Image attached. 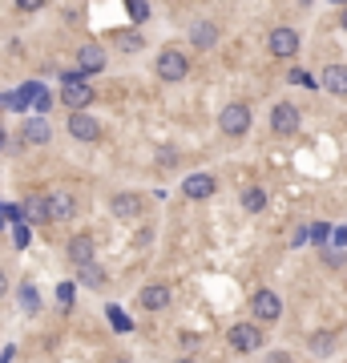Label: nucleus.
Here are the masks:
<instances>
[{"label": "nucleus", "mask_w": 347, "mask_h": 363, "mask_svg": "<svg viewBox=\"0 0 347 363\" xmlns=\"http://www.w3.org/2000/svg\"><path fill=\"white\" fill-rule=\"evenodd\" d=\"M218 130L226 133V137H243L250 130V109L247 105H226L222 114H218Z\"/></svg>", "instance_id": "f257e3e1"}, {"label": "nucleus", "mask_w": 347, "mask_h": 363, "mask_svg": "<svg viewBox=\"0 0 347 363\" xmlns=\"http://www.w3.org/2000/svg\"><path fill=\"white\" fill-rule=\"evenodd\" d=\"M231 347L234 351H259V347H263V327H259V323H234Z\"/></svg>", "instance_id": "f03ea898"}, {"label": "nucleus", "mask_w": 347, "mask_h": 363, "mask_svg": "<svg viewBox=\"0 0 347 363\" xmlns=\"http://www.w3.org/2000/svg\"><path fill=\"white\" fill-rule=\"evenodd\" d=\"M158 77H162V81H182L186 73H190V61H186L182 53H174V49H165L162 57H158Z\"/></svg>", "instance_id": "7ed1b4c3"}, {"label": "nucleus", "mask_w": 347, "mask_h": 363, "mask_svg": "<svg viewBox=\"0 0 347 363\" xmlns=\"http://www.w3.org/2000/svg\"><path fill=\"white\" fill-rule=\"evenodd\" d=\"M250 311H254L259 323H275V319L283 315V299L275 295V291H259V295L250 299Z\"/></svg>", "instance_id": "20e7f679"}, {"label": "nucleus", "mask_w": 347, "mask_h": 363, "mask_svg": "<svg viewBox=\"0 0 347 363\" xmlns=\"http://www.w3.org/2000/svg\"><path fill=\"white\" fill-rule=\"evenodd\" d=\"M45 206H49L53 222H69V218L77 214V198H73L69 190H53L49 198H45Z\"/></svg>", "instance_id": "39448f33"}, {"label": "nucleus", "mask_w": 347, "mask_h": 363, "mask_svg": "<svg viewBox=\"0 0 347 363\" xmlns=\"http://www.w3.org/2000/svg\"><path fill=\"white\" fill-rule=\"evenodd\" d=\"M69 133H73V142H97L101 125H97V117H89V114H69Z\"/></svg>", "instance_id": "423d86ee"}, {"label": "nucleus", "mask_w": 347, "mask_h": 363, "mask_svg": "<svg viewBox=\"0 0 347 363\" xmlns=\"http://www.w3.org/2000/svg\"><path fill=\"white\" fill-rule=\"evenodd\" d=\"M271 130L275 133H295L299 130V109L291 101H279V105L271 109Z\"/></svg>", "instance_id": "0eeeda50"}, {"label": "nucleus", "mask_w": 347, "mask_h": 363, "mask_svg": "<svg viewBox=\"0 0 347 363\" xmlns=\"http://www.w3.org/2000/svg\"><path fill=\"white\" fill-rule=\"evenodd\" d=\"M266 45H271V57H295L299 53V33L295 29H275Z\"/></svg>", "instance_id": "6e6552de"}, {"label": "nucleus", "mask_w": 347, "mask_h": 363, "mask_svg": "<svg viewBox=\"0 0 347 363\" xmlns=\"http://www.w3.org/2000/svg\"><path fill=\"white\" fill-rule=\"evenodd\" d=\"M137 303H142L146 311H165V307H170V287H165V282H149V287H142Z\"/></svg>", "instance_id": "1a4fd4ad"}, {"label": "nucleus", "mask_w": 347, "mask_h": 363, "mask_svg": "<svg viewBox=\"0 0 347 363\" xmlns=\"http://www.w3.org/2000/svg\"><path fill=\"white\" fill-rule=\"evenodd\" d=\"M61 101H65V109H73V114H81L85 105L93 101V89L85 81H73V85H65V93H61Z\"/></svg>", "instance_id": "9d476101"}, {"label": "nucleus", "mask_w": 347, "mask_h": 363, "mask_svg": "<svg viewBox=\"0 0 347 363\" xmlns=\"http://www.w3.org/2000/svg\"><path fill=\"white\" fill-rule=\"evenodd\" d=\"M182 194L194 198V202L210 198V194H215V178H210V174H190V178L182 182Z\"/></svg>", "instance_id": "9b49d317"}, {"label": "nucleus", "mask_w": 347, "mask_h": 363, "mask_svg": "<svg viewBox=\"0 0 347 363\" xmlns=\"http://www.w3.org/2000/svg\"><path fill=\"white\" fill-rule=\"evenodd\" d=\"M20 142H25V146H45V142H49V121H45V117L25 121V125H20Z\"/></svg>", "instance_id": "f8f14e48"}, {"label": "nucleus", "mask_w": 347, "mask_h": 363, "mask_svg": "<svg viewBox=\"0 0 347 363\" xmlns=\"http://www.w3.org/2000/svg\"><path fill=\"white\" fill-rule=\"evenodd\" d=\"M69 263H73V266H89V263H93V238H89V234H77V238L69 242Z\"/></svg>", "instance_id": "ddd939ff"}, {"label": "nucleus", "mask_w": 347, "mask_h": 363, "mask_svg": "<svg viewBox=\"0 0 347 363\" xmlns=\"http://www.w3.org/2000/svg\"><path fill=\"white\" fill-rule=\"evenodd\" d=\"M101 65H105V49H101V45H85L81 57H77V73L89 77V73H97Z\"/></svg>", "instance_id": "4468645a"}, {"label": "nucleus", "mask_w": 347, "mask_h": 363, "mask_svg": "<svg viewBox=\"0 0 347 363\" xmlns=\"http://www.w3.org/2000/svg\"><path fill=\"white\" fill-rule=\"evenodd\" d=\"M109 210H114L117 218H137L142 214V198H137V194H117V198L109 202Z\"/></svg>", "instance_id": "2eb2a0df"}, {"label": "nucleus", "mask_w": 347, "mask_h": 363, "mask_svg": "<svg viewBox=\"0 0 347 363\" xmlns=\"http://www.w3.org/2000/svg\"><path fill=\"white\" fill-rule=\"evenodd\" d=\"M109 41H114L121 53H137L142 45H146V41H142V33H133V29H114V33H109Z\"/></svg>", "instance_id": "dca6fc26"}, {"label": "nucleus", "mask_w": 347, "mask_h": 363, "mask_svg": "<svg viewBox=\"0 0 347 363\" xmlns=\"http://www.w3.org/2000/svg\"><path fill=\"white\" fill-rule=\"evenodd\" d=\"M323 85H327V93H339V97H343L347 93V65H331L327 73H323Z\"/></svg>", "instance_id": "f3484780"}, {"label": "nucleus", "mask_w": 347, "mask_h": 363, "mask_svg": "<svg viewBox=\"0 0 347 363\" xmlns=\"http://www.w3.org/2000/svg\"><path fill=\"white\" fill-rule=\"evenodd\" d=\"M190 41L198 45V49H210L218 41V25H194V33H190Z\"/></svg>", "instance_id": "a211bd4d"}, {"label": "nucleus", "mask_w": 347, "mask_h": 363, "mask_svg": "<svg viewBox=\"0 0 347 363\" xmlns=\"http://www.w3.org/2000/svg\"><path fill=\"white\" fill-rule=\"evenodd\" d=\"M243 206H247L250 214H259V210H263V206H266V194H263V190H259V186H250L247 194H243Z\"/></svg>", "instance_id": "6ab92c4d"}, {"label": "nucleus", "mask_w": 347, "mask_h": 363, "mask_svg": "<svg viewBox=\"0 0 347 363\" xmlns=\"http://www.w3.org/2000/svg\"><path fill=\"white\" fill-rule=\"evenodd\" d=\"M25 214L33 218V222H49V206H45V198H29L25 202Z\"/></svg>", "instance_id": "aec40b11"}, {"label": "nucleus", "mask_w": 347, "mask_h": 363, "mask_svg": "<svg viewBox=\"0 0 347 363\" xmlns=\"http://www.w3.org/2000/svg\"><path fill=\"white\" fill-rule=\"evenodd\" d=\"M81 282H85V287H105V275L97 270V263L81 266Z\"/></svg>", "instance_id": "412c9836"}, {"label": "nucleus", "mask_w": 347, "mask_h": 363, "mask_svg": "<svg viewBox=\"0 0 347 363\" xmlns=\"http://www.w3.org/2000/svg\"><path fill=\"white\" fill-rule=\"evenodd\" d=\"M125 13H130V20L142 25V20L149 17V4H146V0H125Z\"/></svg>", "instance_id": "4be33fe9"}, {"label": "nucleus", "mask_w": 347, "mask_h": 363, "mask_svg": "<svg viewBox=\"0 0 347 363\" xmlns=\"http://www.w3.org/2000/svg\"><path fill=\"white\" fill-rule=\"evenodd\" d=\"M331 347H335V339H331V331H315V339H311V351H319V355H327Z\"/></svg>", "instance_id": "5701e85b"}, {"label": "nucleus", "mask_w": 347, "mask_h": 363, "mask_svg": "<svg viewBox=\"0 0 347 363\" xmlns=\"http://www.w3.org/2000/svg\"><path fill=\"white\" fill-rule=\"evenodd\" d=\"M287 81H291V85H315L311 73H303V69H291V73H287Z\"/></svg>", "instance_id": "b1692460"}, {"label": "nucleus", "mask_w": 347, "mask_h": 363, "mask_svg": "<svg viewBox=\"0 0 347 363\" xmlns=\"http://www.w3.org/2000/svg\"><path fill=\"white\" fill-rule=\"evenodd\" d=\"M33 109H41V114L49 109V93H45V89H36L33 93Z\"/></svg>", "instance_id": "393cba45"}, {"label": "nucleus", "mask_w": 347, "mask_h": 363, "mask_svg": "<svg viewBox=\"0 0 347 363\" xmlns=\"http://www.w3.org/2000/svg\"><path fill=\"white\" fill-rule=\"evenodd\" d=\"M20 299H25V311H36V291H33V287H25Z\"/></svg>", "instance_id": "a878e982"}, {"label": "nucleus", "mask_w": 347, "mask_h": 363, "mask_svg": "<svg viewBox=\"0 0 347 363\" xmlns=\"http://www.w3.org/2000/svg\"><path fill=\"white\" fill-rule=\"evenodd\" d=\"M41 4H45V0H17V8H20V13H36Z\"/></svg>", "instance_id": "bb28decb"}, {"label": "nucleus", "mask_w": 347, "mask_h": 363, "mask_svg": "<svg viewBox=\"0 0 347 363\" xmlns=\"http://www.w3.org/2000/svg\"><path fill=\"white\" fill-rule=\"evenodd\" d=\"M323 263H331V266H343V254H339V250H323Z\"/></svg>", "instance_id": "cd10ccee"}, {"label": "nucleus", "mask_w": 347, "mask_h": 363, "mask_svg": "<svg viewBox=\"0 0 347 363\" xmlns=\"http://www.w3.org/2000/svg\"><path fill=\"white\" fill-rule=\"evenodd\" d=\"M307 238H311V226H299V231H295V238H291V242H295V247H303Z\"/></svg>", "instance_id": "c85d7f7f"}, {"label": "nucleus", "mask_w": 347, "mask_h": 363, "mask_svg": "<svg viewBox=\"0 0 347 363\" xmlns=\"http://www.w3.org/2000/svg\"><path fill=\"white\" fill-rule=\"evenodd\" d=\"M109 319H114V323H117V327H121V331L130 327V319H125V315H121V311H109Z\"/></svg>", "instance_id": "c756f323"}, {"label": "nucleus", "mask_w": 347, "mask_h": 363, "mask_svg": "<svg viewBox=\"0 0 347 363\" xmlns=\"http://www.w3.org/2000/svg\"><path fill=\"white\" fill-rule=\"evenodd\" d=\"M311 234H315V242H327L331 231H327V226H311Z\"/></svg>", "instance_id": "7c9ffc66"}, {"label": "nucleus", "mask_w": 347, "mask_h": 363, "mask_svg": "<svg viewBox=\"0 0 347 363\" xmlns=\"http://www.w3.org/2000/svg\"><path fill=\"white\" fill-rule=\"evenodd\" d=\"M266 363H291V355H287V351H275V355H271Z\"/></svg>", "instance_id": "2f4dec72"}, {"label": "nucleus", "mask_w": 347, "mask_h": 363, "mask_svg": "<svg viewBox=\"0 0 347 363\" xmlns=\"http://www.w3.org/2000/svg\"><path fill=\"white\" fill-rule=\"evenodd\" d=\"M335 247H347V226L343 231H335Z\"/></svg>", "instance_id": "473e14b6"}, {"label": "nucleus", "mask_w": 347, "mask_h": 363, "mask_svg": "<svg viewBox=\"0 0 347 363\" xmlns=\"http://www.w3.org/2000/svg\"><path fill=\"white\" fill-rule=\"evenodd\" d=\"M4 291H8V279H4V270H0V299H4Z\"/></svg>", "instance_id": "72a5a7b5"}, {"label": "nucleus", "mask_w": 347, "mask_h": 363, "mask_svg": "<svg viewBox=\"0 0 347 363\" xmlns=\"http://www.w3.org/2000/svg\"><path fill=\"white\" fill-rule=\"evenodd\" d=\"M0 363H13V347H8V351H4V355H0Z\"/></svg>", "instance_id": "f704fd0d"}, {"label": "nucleus", "mask_w": 347, "mask_h": 363, "mask_svg": "<svg viewBox=\"0 0 347 363\" xmlns=\"http://www.w3.org/2000/svg\"><path fill=\"white\" fill-rule=\"evenodd\" d=\"M109 363H133V359H125V355H117V359H109Z\"/></svg>", "instance_id": "c9c22d12"}, {"label": "nucleus", "mask_w": 347, "mask_h": 363, "mask_svg": "<svg viewBox=\"0 0 347 363\" xmlns=\"http://www.w3.org/2000/svg\"><path fill=\"white\" fill-rule=\"evenodd\" d=\"M343 33H347V8H343Z\"/></svg>", "instance_id": "e433bc0d"}, {"label": "nucleus", "mask_w": 347, "mask_h": 363, "mask_svg": "<svg viewBox=\"0 0 347 363\" xmlns=\"http://www.w3.org/2000/svg\"><path fill=\"white\" fill-rule=\"evenodd\" d=\"M174 363H194V359H174Z\"/></svg>", "instance_id": "4c0bfd02"}, {"label": "nucleus", "mask_w": 347, "mask_h": 363, "mask_svg": "<svg viewBox=\"0 0 347 363\" xmlns=\"http://www.w3.org/2000/svg\"><path fill=\"white\" fill-rule=\"evenodd\" d=\"M0 146H4V130H0Z\"/></svg>", "instance_id": "58836bf2"}]
</instances>
